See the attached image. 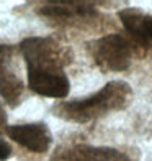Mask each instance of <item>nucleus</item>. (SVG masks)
<instances>
[{"label": "nucleus", "instance_id": "1", "mask_svg": "<svg viewBox=\"0 0 152 161\" xmlns=\"http://www.w3.org/2000/svg\"><path fill=\"white\" fill-rule=\"evenodd\" d=\"M133 89L124 80H111L105 84L98 92L92 94L90 97L80 100L61 102L54 107L56 115L62 117L66 120L87 123L92 120L100 119L101 115H106L114 110H123L131 102Z\"/></svg>", "mask_w": 152, "mask_h": 161}, {"label": "nucleus", "instance_id": "2", "mask_svg": "<svg viewBox=\"0 0 152 161\" xmlns=\"http://www.w3.org/2000/svg\"><path fill=\"white\" fill-rule=\"evenodd\" d=\"M90 54L101 71L121 72L131 64L133 49L129 41L121 35L111 33L90 43Z\"/></svg>", "mask_w": 152, "mask_h": 161}, {"label": "nucleus", "instance_id": "3", "mask_svg": "<svg viewBox=\"0 0 152 161\" xmlns=\"http://www.w3.org/2000/svg\"><path fill=\"white\" fill-rule=\"evenodd\" d=\"M20 51L26 61V71L59 72L66 63L61 46L51 38H26L20 43Z\"/></svg>", "mask_w": 152, "mask_h": 161}, {"label": "nucleus", "instance_id": "4", "mask_svg": "<svg viewBox=\"0 0 152 161\" xmlns=\"http://www.w3.org/2000/svg\"><path fill=\"white\" fill-rule=\"evenodd\" d=\"M15 48L0 45V94L10 107H17L25 91V82L17 72Z\"/></svg>", "mask_w": 152, "mask_h": 161}, {"label": "nucleus", "instance_id": "5", "mask_svg": "<svg viewBox=\"0 0 152 161\" xmlns=\"http://www.w3.org/2000/svg\"><path fill=\"white\" fill-rule=\"evenodd\" d=\"M7 135L15 143L25 146L33 153H46L53 143V136L46 123H23L7 127Z\"/></svg>", "mask_w": 152, "mask_h": 161}, {"label": "nucleus", "instance_id": "6", "mask_svg": "<svg viewBox=\"0 0 152 161\" xmlns=\"http://www.w3.org/2000/svg\"><path fill=\"white\" fill-rule=\"evenodd\" d=\"M26 72H28V86H30V89L33 92L44 97H53V99L67 97V94L70 91V82L64 71H59V72L26 71Z\"/></svg>", "mask_w": 152, "mask_h": 161}, {"label": "nucleus", "instance_id": "7", "mask_svg": "<svg viewBox=\"0 0 152 161\" xmlns=\"http://www.w3.org/2000/svg\"><path fill=\"white\" fill-rule=\"evenodd\" d=\"M38 13L49 18H75L95 15V8L84 2H49L38 8Z\"/></svg>", "mask_w": 152, "mask_h": 161}, {"label": "nucleus", "instance_id": "8", "mask_svg": "<svg viewBox=\"0 0 152 161\" xmlns=\"http://www.w3.org/2000/svg\"><path fill=\"white\" fill-rule=\"evenodd\" d=\"M116 158H123V155L113 148H95V146L80 145V146H75V148L66 150L57 159L59 161H113Z\"/></svg>", "mask_w": 152, "mask_h": 161}, {"label": "nucleus", "instance_id": "9", "mask_svg": "<svg viewBox=\"0 0 152 161\" xmlns=\"http://www.w3.org/2000/svg\"><path fill=\"white\" fill-rule=\"evenodd\" d=\"M118 17L123 26L126 28V31L134 38V41L147 48L149 43L146 40V35H144V17H146V13L139 8H123L119 10Z\"/></svg>", "mask_w": 152, "mask_h": 161}, {"label": "nucleus", "instance_id": "10", "mask_svg": "<svg viewBox=\"0 0 152 161\" xmlns=\"http://www.w3.org/2000/svg\"><path fill=\"white\" fill-rule=\"evenodd\" d=\"M12 156V146L5 140H0V161H7Z\"/></svg>", "mask_w": 152, "mask_h": 161}, {"label": "nucleus", "instance_id": "11", "mask_svg": "<svg viewBox=\"0 0 152 161\" xmlns=\"http://www.w3.org/2000/svg\"><path fill=\"white\" fill-rule=\"evenodd\" d=\"M144 35H146L147 43H152V15L144 17Z\"/></svg>", "mask_w": 152, "mask_h": 161}, {"label": "nucleus", "instance_id": "12", "mask_svg": "<svg viewBox=\"0 0 152 161\" xmlns=\"http://www.w3.org/2000/svg\"><path fill=\"white\" fill-rule=\"evenodd\" d=\"M7 130V114L3 110V107L0 105V135Z\"/></svg>", "mask_w": 152, "mask_h": 161}]
</instances>
